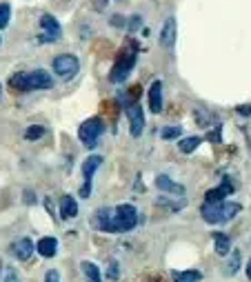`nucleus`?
<instances>
[{"instance_id": "f257e3e1", "label": "nucleus", "mask_w": 251, "mask_h": 282, "mask_svg": "<svg viewBox=\"0 0 251 282\" xmlns=\"http://www.w3.org/2000/svg\"><path fill=\"white\" fill-rule=\"evenodd\" d=\"M9 87L16 91H45L53 87V78L42 69L20 71L9 78Z\"/></svg>"}, {"instance_id": "f03ea898", "label": "nucleus", "mask_w": 251, "mask_h": 282, "mask_svg": "<svg viewBox=\"0 0 251 282\" xmlns=\"http://www.w3.org/2000/svg\"><path fill=\"white\" fill-rule=\"evenodd\" d=\"M242 207L238 205V202H207L203 207V218L205 222L209 224H222V222H229L231 218H236L238 213H240Z\"/></svg>"}, {"instance_id": "7ed1b4c3", "label": "nucleus", "mask_w": 251, "mask_h": 282, "mask_svg": "<svg viewBox=\"0 0 251 282\" xmlns=\"http://www.w3.org/2000/svg\"><path fill=\"white\" fill-rule=\"evenodd\" d=\"M138 222V209L129 202H122L111 211V222H109V234H127Z\"/></svg>"}, {"instance_id": "20e7f679", "label": "nucleus", "mask_w": 251, "mask_h": 282, "mask_svg": "<svg viewBox=\"0 0 251 282\" xmlns=\"http://www.w3.org/2000/svg\"><path fill=\"white\" fill-rule=\"evenodd\" d=\"M133 65H136V47L129 45L118 53V58H116V63L111 67V73H109V80H111L114 84L125 82L127 78H129Z\"/></svg>"}, {"instance_id": "39448f33", "label": "nucleus", "mask_w": 251, "mask_h": 282, "mask_svg": "<svg viewBox=\"0 0 251 282\" xmlns=\"http://www.w3.org/2000/svg\"><path fill=\"white\" fill-rule=\"evenodd\" d=\"M102 131H105V122L102 118H87L80 125V129H78V138H80V143L87 147V149H94L98 145V140H100Z\"/></svg>"}, {"instance_id": "423d86ee", "label": "nucleus", "mask_w": 251, "mask_h": 282, "mask_svg": "<svg viewBox=\"0 0 251 282\" xmlns=\"http://www.w3.org/2000/svg\"><path fill=\"white\" fill-rule=\"evenodd\" d=\"M51 67H53V71H56V76L71 78V76L78 73V69H80V60H78L76 56H71V53H63V56L53 58Z\"/></svg>"}, {"instance_id": "0eeeda50", "label": "nucleus", "mask_w": 251, "mask_h": 282, "mask_svg": "<svg viewBox=\"0 0 251 282\" xmlns=\"http://www.w3.org/2000/svg\"><path fill=\"white\" fill-rule=\"evenodd\" d=\"M40 29H42L40 42H56V40H60V36H63V27H60V22L51 14L40 16Z\"/></svg>"}, {"instance_id": "6e6552de", "label": "nucleus", "mask_w": 251, "mask_h": 282, "mask_svg": "<svg viewBox=\"0 0 251 282\" xmlns=\"http://www.w3.org/2000/svg\"><path fill=\"white\" fill-rule=\"evenodd\" d=\"M102 164V158L100 156H89L87 160H82V178H85V185L80 189V195L82 198H89L91 193V180H94V174L98 171V167Z\"/></svg>"}, {"instance_id": "1a4fd4ad", "label": "nucleus", "mask_w": 251, "mask_h": 282, "mask_svg": "<svg viewBox=\"0 0 251 282\" xmlns=\"http://www.w3.org/2000/svg\"><path fill=\"white\" fill-rule=\"evenodd\" d=\"M127 118H129V131L133 138H138L145 129V111L140 105H127Z\"/></svg>"}, {"instance_id": "9d476101", "label": "nucleus", "mask_w": 251, "mask_h": 282, "mask_svg": "<svg viewBox=\"0 0 251 282\" xmlns=\"http://www.w3.org/2000/svg\"><path fill=\"white\" fill-rule=\"evenodd\" d=\"M176 36H178V27H176V18L171 16L164 20L162 29H160V47L171 49L176 45Z\"/></svg>"}, {"instance_id": "9b49d317", "label": "nucleus", "mask_w": 251, "mask_h": 282, "mask_svg": "<svg viewBox=\"0 0 251 282\" xmlns=\"http://www.w3.org/2000/svg\"><path fill=\"white\" fill-rule=\"evenodd\" d=\"M156 187L160 189V191H164L167 195H178V198H182V195L187 193V189L182 185H176L169 176H158L156 178Z\"/></svg>"}, {"instance_id": "f8f14e48", "label": "nucleus", "mask_w": 251, "mask_h": 282, "mask_svg": "<svg viewBox=\"0 0 251 282\" xmlns=\"http://www.w3.org/2000/svg\"><path fill=\"white\" fill-rule=\"evenodd\" d=\"M34 251H36V244L29 240V238H20V240H16L14 244H11V253H14L18 260H22V262L32 258Z\"/></svg>"}, {"instance_id": "ddd939ff", "label": "nucleus", "mask_w": 251, "mask_h": 282, "mask_svg": "<svg viewBox=\"0 0 251 282\" xmlns=\"http://www.w3.org/2000/svg\"><path fill=\"white\" fill-rule=\"evenodd\" d=\"M229 193H234V185L229 182V178H225V182L220 187H216V189H209L207 191V195H205V200L207 202H222L225 198H227Z\"/></svg>"}, {"instance_id": "4468645a", "label": "nucleus", "mask_w": 251, "mask_h": 282, "mask_svg": "<svg viewBox=\"0 0 251 282\" xmlns=\"http://www.w3.org/2000/svg\"><path fill=\"white\" fill-rule=\"evenodd\" d=\"M149 109L154 114L162 111V82L160 80H154L149 87Z\"/></svg>"}, {"instance_id": "2eb2a0df", "label": "nucleus", "mask_w": 251, "mask_h": 282, "mask_svg": "<svg viewBox=\"0 0 251 282\" xmlns=\"http://www.w3.org/2000/svg\"><path fill=\"white\" fill-rule=\"evenodd\" d=\"M36 251H38L42 258H53L56 251H58V240H56V238H51V236L40 238L38 244H36Z\"/></svg>"}, {"instance_id": "dca6fc26", "label": "nucleus", "mask_w": 251, "mask_h": 282, "mask_svg": "<svg viewBox=\"0 0 251 282\" xmlns=\"http://www.w3.org/2000/svg\"><path fill=\"white\" fill-rule=\"evenodd\" d=\"M60 216L65 220H71L78 216V202L76 198H71V195H63L60 198Z\"/></svg>"}, {"instance_id": "f3484780", "label": "nucleus", "mask_w": 251, "mask_h": 282, "mask_svg": "<svg viewBox=\"0 0 251 282\" xmlns=\"http://www.w3.org/2000/svg\"><path fill=\"white\" fill-rule=\"evenodd\" d=\"M111 211H114V209H100L94 218H91V224H94L98 231H105V234H109V222H111Z\"/></svg>"}, {"instance_id": "a211bd4d", "label": "nucleus", "mask_w": 251, "mask_h": 282, "mask_svg": "<svg viewBox=\"0 0 251 282\" xmlns=\"http://www.w3.org/2000/svg\"><path fill=\"white\" fill-rule=\"evenodd\" d=\"M213 247H216V253H218V256H227L229 251H231V240H229V236L216 234V236H213Z\"/></svg>"}, {"instance_id": "6ab92c4d", "label": "nucleus", "mask_w": 251, "mask_h": 282, "mask_svg": "<svg viewBox=\"0 0 251 282\" xmlns=\"http://www.w3.org/2000/svg\"><path fill=\"white\" fill-rule=\"evenodd\" d=\"M80 267H82V273L89 278V282H102V278H100V269H98V267L94 265V262L85 260Z\"/></svg>"}, {"instance_id": "aec40b11", "label": "nucleus", "mask_w": 251, "mask_h": 282, "mask_svg": "<svg viewBox=\"0 0 251 282\" xmlns=\"http://www.w3.org/2000/svg\"><path fill=\"white\" fill-rule=\"evenodd\" d=\"M203 273L191 269V271H174V282H198Z\"/></svg>"}, {"instance_id": "412c9836", "label": "nucleus", "mask_w": 251, "mask_h": 282, "mask_svg": "<svg viewBox=\"0 0 251 282\" xmlns=\"http://www.w3.org/2000/svg\"><path fill=\"white\" fill-rule=\"evenodd\" d=\"M200 143H203V140H200L198 136H189V138H182L178 143V147H180L182 153H193L200 147Z\"/></svg>"}, {"instance_id": "4be33fe9", "label": "nucleus", "mask_w": 251, "mask_h": 282, "mask_svg": "<svg viewBox=\"0 0 251 282\" xmlns=\"http://www.w3.org/2000/svg\"><path fill=\"white\" fill-rule=\"evenodd\" d=\"M160 136L162 140H176V138H180L182 136V127H164V129L160 131Z\"/></svg>"}, {"instance_id": "5701e85b", "label": "nucleus", "mask_w": 251, "mask_h": 282, "mask_svg": "<svg viewBox=\"0 0 251 282\" xmlns=\"http://www.w3.org/2000/svg\"><path fill=\"white\" fill-rule=\"evenodd\" d=\"M9 18H11V7H9L7 3H0V29L7 27Z\"/></svg>"}, {"instance_id": "b1692460", "label": "nucleus", "mask_w": 251, "mask_h": 282, "mask_svg": "<svg viewBox=\"0 0 251 282\" xmlns=\"http://www.w3.org/2000/svg\"><path fill=\"white\" fill-rule=\"evenodd\" d=\"M42 136H45V129H42L40 125H32L27 131H24V138H27V140H38Z\"/></svg>"}, {"instance_id": "393cba45", "label": "nucleus", "mask_w": 251, "mask_h": 282, "mask_svg": "<svg viewBox=\"0 0 251 282\" xmlns=\"http://www.w3.org/2000/svg\"><path fill=\"white\" fill-rule=\"evenodd\" d=\"M238 269H240V253H234V258H231V262H229V273H236Z\"/></svg>"}, {"instance_id": "a878e982", "label": "nucleus", "mask_w": 251, "mask_h": 282, "mask_svg": "<svg viewBox=\"0 0 251 282\" xmlns=\"http://www.w3.org/2000/svg\"><path fill=\"white\" fill-rule=\"evenodd\" d=\"M107 278L109 280H118V262H111L107 269Z\"/></svg>"}, {"instance_id": "bb28decb", "label": "nucleus", "mask_w": 251, "mask_h": 282, "mask_svg": "<svg viewBox=\"0 0 251 282\" xmlns=\"http://www.w3.org/2000/svg\"><path fill=\"white\" fill-rule=\"evenodd\" d=\"M45 282H60V275H58V271H56V269H51V271H47V275H45Z\"/></svg>"}, {"instance_id": "cd10ccee", "label": "nucleus", "mask_w": 251, "mask_h": 282, "mask_svg": "<svg viewBox=\"0 0 251 282\" xmlns=\"http://www.w3.org/2000/svg\"><path fill=\"white\" fill-rule=\"evenodd\" d=\"M5 282H20V280H18V273L14 271V269H9V271H7V275H5Z\"/></svg>"}, {"instance_id": "c85d7f7f", "label": "nucleus", "mask_w": 251, "mask_h": 282, "mask_svg": "<svg viewBox=\"0 0 251 282\" xmlns=\"http://www.w3.org/2000/svg\"><path fill=\"white\" fill-rule=\"evenodd\" d=\"M138 24H140V16H133V18H131V22H127V29H131V32H133V29H136Z\"/></svg>"}, {"instance_id": "c756f323", "label": "nucleus", "mask_w": 251, "mask_h": 282, "mask_svg": "<svg viewBox=\"0 0 251 282\" xmlns=\"http://www.w3.org/2000/svg\"><path fill=\"white\" fill-rule=\"evenodd\" d=\"M238 114H242V116H251V107H238Z\"/></svg>"}, {"instance_id": "7c9ffc66", "label": "nucleus", "mask_w": 251, "mask_h": 282, "mask_svg": "<svg viewBox=\"0 0 251 282\" xmlns=\"http://www.w3.org/2000/svg\"><path fill=\"white\" fill-rule=\"evenodd\" d=\"M24 195H27V198H24V200H27V202H36V198H34V193H32V191H27V193H24Z\"/></svg>"}, {"instance_id": "2f4dec72", "label": "nucleus", "mask_w": 251, "mask_h": 282, "mask_svg": "<svg viewBox=\"0 0 251 282\" xmlns=\"http://www.w3.org/2000/svg\"><path fill=\"white\" fill-rule=\"evenodd\" d=\"M247 278H249V280H251V260H249V262H247Z\"/></svg>"}, {"instance_id": "473e14b6", "label": "nucleus", "mask_w": 251, "mask_h": 282, "mask_svg": "<svg viewBox=\"0 0 251 282\" xmlns=\"http://www.w3.org/2000/svg\"><path fill=\"white\" fill-rule=\"evenodd\" d=\"M0 94H3V87H0Z\"/></svg>"}]
</instances>
